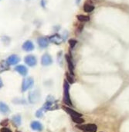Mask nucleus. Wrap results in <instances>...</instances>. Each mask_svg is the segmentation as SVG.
<instances>
[{"instance_id":"1a4fd4ad","label":"nucleus","mask_w":129,"mask_h":132,"mask_svg":"<svg viewBox=\"0 0 129 132\" xmlns=\"http://www.w3.org/2000/svg\"><path fill=\"white\" fill-rule=\"evenodd\" d=\"M63 110L67 113V114H69L72 118H74V117L81 118V117H82V115L80 114V113L75 111L74 110L71 109L70 108H68V107H63Z\"/></svg>"},{"instance_id":"9d476101","label":"nucleus","mask_w":129,"mask_h":132,"mask_svg":"<svg viewBox=\"0 0 129 132\" xmlns=\"http://www.w3.org/2000/svg\"><path fill=\"white\" fill-rule=\"evenodd\" d=\"M65 59H66V61H67V63L68 65V69L70 72V74L73 75V69H74V66H73V64L72 62V58L68 54H67V55H65Z\"/></svg>"},{"instance_id":"aec40b11","label":"nucleus","mask_w":129,"mask_h":132,"mask_svg":"<svg viewBox=\"0 0 129 132\" xmlns=\"http://www.w3.org/2000/svg\"><path fill=\"white\" fill-rule=\"evenodd\" d=\"M8 66H9V65L6 63V62L2 61V62H1V72L4 71H6V70H8V69H9Z\"/></svg>"},{"instance_id":"f257e3e1","label":"nucleus","mask_w":129,"mask_h":132,"mask_svg":"<svg viewBox=\"0 0 129 132\" xmlns=\"http://www.w3.org/2000/svg\"><path fill=\"white\" fill-rule=\"evenodd\" d=\"M58 108L57 101L55 99L53 96L49 95L46 98V102L43 107L44 111H53Z\"/></svg>"},{"instance_id":"412c9836","label":"nucleus","mask_w":129,"mask_h":132,"mask_svg":"<svg viewBox=\"0 0 129 132\" xmlns=\"http://www.w3.org/2000/svg\"><path fill=\"white\" fill-rule=\"evenodd\" d=\"M66 78H67V81L68 82V83L73 84V82H74V79H73V76H71V74H70L68 72L66 73Z\"/></svg>"},{"instance_id":"2eb2a0df","label":"nucleus","mask_w":129,"mask_h":132,"mask_svg":"<svg viewBox=\"0 0 129 132\" xmlns=\"http://www.w3.org/2000/svg\"><path fill=\"white\" fill-rule=\"evenodd\" d=\"M30 127L33 130H37V131H42L43 128L42 124L39 121H33L30 124Z\"/></svg>"},{"instance_id":"dca6fc26","label":"nucleus","mask_w":129,"mask_h":132,"mask_svg":"<svg viewBox=\"0 0 129 132\" xmlns=\"http://www.w3.org/2000/svg\"><path fill=\"white\" fill-rule=\"evenodd\" d=\"M12 121L13 122V124L16 126H20L21 124V116L17 115H14L12 118Z\"/></svg>"},{"instance_id":"f3484780","label":"nucleus","mask_w":129,"mask_h":132,"mask_svg":"<svg viewBox=\"0 0 129 132\" xmlns=\"http://www.w3.org/2000/svg\"><path fill=\"white\" fill-rule=\"evenodd\" d=\"M0 110H1V112L3 113V114H7V113L9 111V108L8 107V105L3 102L0 103Z\"/></svg>"},{"instance_id":"0eeeda50","label":"nucleus","mask_w":129,"mask_h":132,"mask_svg":"<svg viewBox=\"0 0 129 132\" xmlns=\"http://www.w3.org/2000/svg\"><path fill=\"white\" fill-rule=\"evenodd\" d=\"M6 62L9 65H14L20 62V59L19 58V56L16 55H12L9 57L7 58Z\"/></svg>"},{"instance_id":"bb28decb","label":"nucleus","mask_w":129,"mask_h":132,"mask_svg":"<svg viewBox=\"0 0 129 132\" xmlns=\"http://www.w3.org/2000/svg\"><path fill=\"white\" fill-rule=\"evenodd\" d=\"M0 83H1V85H0V87H1V88H2V87H3V82H2V80H1V81H0Z\"/></svg>"},{"instance_id":"20e7f679","label":"nucleus","mask_w":129,"mask_h":132,"mask_svg":"<svg viewBox=\"0 0 129 132\" xmlns=\"http://www.w3.org/2000/svg\"><path fill=\"white\" fill-rule=\"evenodd\" d=\"M77 128L84 130L87 132H96L98 127L96 124H87L85 125H77Z\"/></svg>"},{"instance_id":"4be33fe9","label":"nucleus","mask_w":129,"mask_h":132,"mask_svg":"<svg viewBox=\"0 0 129 132\" xmlns=\"http://www.w3.org/2000/svg\"><path fill=\"white\" fill-rule=\"evenodd\" d=\"M72 120L73 122H75L77 124H82L84 122V120L82 118H78V117H74V118H72Z\"/></svg>"},{"instance_id":"39448f33","label":"nucleus","mask_w":129,"mask_h":132,"mask_svg":"<svg viewBox=\"0 0 129 132\" xmlns=\"http://www.w3.org/2000/svg\"><path fill=\"white\" fill-rule=\"evenodd\" d=\"M34 84V81L31 77H28L25 79H23V85H22V91H26L28 89L31 88Z\"/></svg>"},{"instance_id":"ddd939ff","label":"nucleus","mask_w":129,"mask_h":132,"mask_svg":"<svg viewBox=\"0 0 129 132\" xmlns=\"http://www.w3.org/2000/svg\"><path fill=\"white\" fill-rule=\"evenodd\" d=\"M34 48H35V46H34L33 43L29 40L26 41L23 45V49L26 51H32L34 49Z\"/></svg>"},{"instance_id":"6e6552de","label":"nucleus","mask_w":129,"mask_h":132,"mask_svg":"<svg viewBox=\"0 0 129 132\" xmlns=\"http://www.w3.org/2000/svg\"><path fill=\"white\" fill-rule=\"evenodd\" d=\"M53 63V59L49 54H44L41 58V64L43 66L50 65Z\"/></svg>"},{"instance_id":"9b49d317","label":"nucleus","mask_w":129,"mask_h":132,"mask_svg":"<svg viewBox=\"0 0 129 132\" xmlns=\"http://www.w3.org/2000/svg\"><path fill=\"white\" fill-rule=\"evenodd\" d=\"M49 40L51 42H53V43L57 44V45H60L63 41V39H62V37L60 35H59L58 34H55V35L50 37Z\"/></svg>"},{"instance_id":"a211bd4d","label":"nucleus","mask_w":129,"mask_h":132,"mask_svg":"<svg viewBox=\"0 0 129 132\" xmlns=\"http://www.w3.org/2000/svg\"><path fill=\"white\" fill-rule=\"evenodd\" d=\"M77 19H78L80 22H86L90 21V17L87 16V15H77Z\"/></svg>"},{"instance_id":"f03ea898","label":"nucleus","mask_w":129,"mask_h":132,"mask_svg":"<svg viewBox=\"0 0 129 132\" xmlns=\"http://www.w3.org/2000/svg\"><path fill=\"white\" fill-rule=\"evenodd\" d=\"M70 85L67 81H64L63 82V101L68 106H73L71 99L70 98Z\"/></svg>"},{"instance_id":"f8f14e48","label":"nucleus","mask_w":129,"mask_h":132,"mask_svg":"<svg viewBox=\"0 0 129 132\" xmlns=\"http://www.w3.org/2000/svg\"><path fill=\"white\" fill-rule=\"evenodd\" d=\"M38 45L40 48H46L49 45V39L46 37H40L37 39Z\"/></svg>"},{"instance_id":"b1692460","label":"nucleus","mask_w":129,"mask_h":132,"mask_svg":"<svg viewBox=\"0 0 129 132\" xmlns=\"http://www.w3.org/2000/svg\"><path fill=\"white\" fill-rule=\"evenodd\" d=\"M77 42L75 39H70V40H69V44H70V48H74L75 45H76V44H77Z\"/></svg>"},{"instance_id":"7ed1b4c3","label":"nucleus","mask_w":129,"mask_h":132,"mask_svg":"<svg viewBox=\"0 0 129 132\" xmlns=\"http://www.w3.org/2000/svg\"><path fill=\"white\" fill-rule=\"evenodd\" d=\"M40 97V92L37 90L31 91L29 93V101L31 104H35L39 101Z\"/></svg>"},{"instance_id":"a878e982","label":"nucleus","mask_w":129,"mask_h":132,"mask_svg":"<svg viewBox=\"0 0 129 132\" xmlns=\"http://www.w3.org/2000/svg\"><path fill=\"white\" fill-rule=\"evenodd\" d=\"M80 0H76V3L78 5V4H80Z\"/></svg>"},{"instance_id":"5701e85b","label":"nucleus","mask_w":129,"mask_h":132,"mask_svg":"<svg viewBox=\"0 0 129 132\" xmlns=\"http://www.w3.org/2000/svg\"><path fill=\"white\" fill-rule=\"evenodd\" d=\"M43 111H44V109L42 108L41 109H39L37 111H36V116L37 117V118H42L43 117Z\"/></svg>"},{"instance_id":"6ab92c4d","label":"nucleus","mask_w":129,"mask_h":132,"mask_svg":"<svg viewBox=\"0 0 129 132\" xmlns=\"http://www.w3.org/2000/svg\"><path fill=\"white\" fill-rule=\"evenodd\" d=\"M94 9V6H92V5H90V4H85L84 6V10L85 12H93Z\"/></svg>"},{"instance_id":"cd10ccee","label":"nucleus","mask_w":129,"mask_h":132,"mask_svg":"<svg viewBox=\"0 0 129 132\" xmlns=\"http://www.w3.org/2000/svg\"><path fill=\"white\" fill-rule=\"evenodd\" d=\"M85 132H87V131H85Z\"/></svg>"},{"instance_id":"393cba45","label":"nucleus","mask_w":129,"mask_h":132,"mask_svg":"<svg viewBox=\"0 0 129 132\" xmlns=\"http://www.w3.org/2000/svg\"><path fill=\"white\" fill-rule=\"evenodd\" d=\"M1 131L2 132H12V130L9 128H8V127H3L1 129Z\"/></svg>"},{"instance_id":"423d86ee","label":"nucleus","mask_w":129,"mask_h":132,"mask_svg":"<svg viewBox=\"0 0 129 132\" xmlns=\"http://www.w3.org/2000/svg\"><path fill=\"white\" fill-rule=\"evenodd\" d=\"M24 62L25 63L29 66V67H33L36 65L37 63V60H36V58L33 55H28L24 58Z\"/></svg>"},{"instance_id":"4468645a","label":"nucleus","mask_w":129,"mask_h":132,"mask_svg":"<svg viewBox=\"0 0 129 132\" xmlns=\"http://www.w3.org/2000/svg\"><path fill=\"white\" fill-rule=\"evenodd\" d=\"M15 70L18 72V73H20V74H21L22 76H26V75L28 73V70L26 68V66L24 65H18L15 68Z\"/></svg>"}]
</instances>
